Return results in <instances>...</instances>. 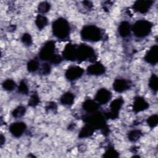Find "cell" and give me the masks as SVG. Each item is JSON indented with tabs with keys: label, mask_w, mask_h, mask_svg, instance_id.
Returning a JSON list of instances; mask_svg holds the SVG:
<instances>
[{
	"label": "cell",
	"mask_w": 158,
	"mask_h": 158,
	"mask_svg": "<svg viewBox=\"0 0 158 158\" xmlns=\"http://www.w3.org/2000/svg\"><path fill=\"white\" fill-rule=\"evenodd\" d=\"M5 143V138L2 135H1V144L2 145Z\"/></svg>",
	"instance_id": "d590c367"
},
{
	"label": "cell",
	"mask_w": 158,
	"mask_h": 158,
	"mask_svg": "<svg viewBox=\"0 0 158 158\" xmlns=\"http://www.w3.org/2000/svg\"><path fill=\"white\" fill-rule=\"evenodd\" d=\"M41 70V73L43 75H48L49 73H50L51 70V65L48 63L43 64Z\"/></svg>",
	"instance_id": "d6a6232c"
},
{
	"label": "cell",
	"mask_w": 158,
	"mask_h": 158,
	"mask_svg": "<svg viewBox=\"0 0 158 158\" xmlns=\"http://www.w3.org/2000/svg\"><path fill=\"white\" fill-rule=\"evenodd\" d=\"M48 22V19L45 16L43 15H38L36 18L35 23L38 29L41 30L47 25Z\"/></svg>",
	"instance_id": "44dd1931"
},
{
	"label": "cell",
	"mask_w": 158,
	"mask_h": 158,
	"mask_svg": "<svg viewBox=\"0 0 158 158\" xmlns=\"http://www.w3.org/2000/svg\"><path fill=\"white\" fill-rule=\"evenodd\" d=\"M145 60L151 64H156L158 61V46L154 45L151 48L144 57Z\"/></svg>",
	"instance_id": "4fadbf2b"
},
{
	"label": "cell",
	"mask_w": 158,
	"mask_h": 158,
	"mask_svg": "<svg viewBox=\"0 0 158 158\" xmlns=\"http://www.w3.org/2000/svg\"><path fill=\"white\" fill-rule=\"evenodd\" d=\"M83 109L89 114L96 112L99 108V104L93 100H86L83 104Z\"/></svg>",
	"instance_id": "e0dca14e"
},
{
	"label": "cell",
	"mask_w": 158,
	"mask_h": 158,
	"mask_svg": "<svg viewBox=\"0 0 158 158\" xmlns=\"http://www.w3.org/2000/svg\"><path fill=\"white\" fill-rule=\"evenodd\" d=\"M47 109H49V110H53V109H56V103H54V102H50L48 104V106L47 107Z\"/></svg>",
	"instance_id": "836d02e7"
},
{
	"label": "cell",
	"mask_w": 158,
	"mask_h": 158,
	"mask_svg": "<svg viewBox=\"0 0 158 158\" xmlns=\"http://www.w3.org/2000/svg\"><path fill=\"white\" fill-rule=\"evenodd\" d=\"M149 87L155 92L157 91L158 88V79L157 77L155 74H152L149 80Z\"/></svg>",
	"instance_id": "cb8c5ba5"
},
{
	"label": "cell",
	"mask_w": 158,
	"mask_h": 158,
	"mask_svg": "<svg viewBox=\"0 0 158 158\" xmlns=\"http://www.w3.org/2000/svg\"><path fill=\"white\" fill-rule=\"evenodd\" d=\"M147 123L148 125L151 127V128H154L155 127L158 123V116L156 114L152 115L151 116H150L148 119H147Z\"/></svg>",
	"instance_id": "83f0119b"
},
{
	"label": "cell",
	"mask_w": 158,
	"mask_h": 158,
	"mask_svg": "<svg viewBox=\"0 0 158 158\" xmlns=\"http://www.w3.org/2000/svg\"><path fill=\"white\" fill-rule=\"evenodd\" d=\"M152 25L151 22L145 20H139L131 27V30L134 35L138 38H144L148 36L152 29Z\"/></svg>",
	"instance_id": "5b68a950"
},
{
	"label": "cell",
	"mask_w": 158,
	"mask_h": 158,
	"mask_svg": "<svg viewBox=\"0 0 158 158\" xmlns=\"http://www.w3.org/2000/svg\"><path fill=\"white\" fill-rule=\"evenodd\" d=\"M52 28L54 35L61 40L67 38L70 33L69 23L64 18H59L54 21Z\"/></svg>",
	"instance_id": "7a4b0ae2"
},
{
	"label": "cell",
	"mask_w": 158,
	"mask_h": 158,
	"mask_svg": "<svg viewBox=\"0 0 158 158\" xmlns=\"http://www.w3.org/2000/svg\"><path fill=\"white\" fill-rule=\"evenodd\" d=\"M131 31V26L129 22L127 21H123L120 23L118 27V33L122 37H127L130 35Z\"/></svg>",
	"instance_id": "ac0fdd59"
},
{
	"label": "cell",
	"mask_w": 158,
	"mask_h": 158,
	"mask_svg": "<svg viewBox=\"0 0 158 158\" xmlns=\"http://www.w3.org/2000/svg\"><path fill=\"white\" fill-rule=\"evenodd\" d=\"M74 95L70 92H67L60 97V102L65 106H70L74 102Z\"/></svg>",
	"instance_id": "d6986e66"
},
{
	"label": "cell",
	"mask_w": 158,
	"mask_h": 158,
	"mask_svg": "<svg viewBox=\"0 0 158 158\" xmlns=\"http://www.w3.org/2000/svg\"><path fill=\"white\" fill-rule=\"evenodd\" d=\"M39 67V62L36 59H31L27 64V69L30 72H34L36 71Z\"/></svg>",
	"instance_id": "603a6c76"
},
{
	"label": "cell",
	"mask_w": 158,
	"mask_h": 158,
	"mask_svg": "<svg viewBox=\"0 0 158 158\" xmlns=\"http://www.w3.org/2000/svg\"><path fill=\"white\" fill-rule=\"evenodd\" d=\"M18 91L19 93L23 94H27L28 93V86L24 81H22L20 83V84L18 86Z\"/></svg>",
	"instance_id": "4dcf8cb0"
},
{
	"label": "cell",
	"mask_w": 158,
	"mask_h": 158,
	"mask_svg": "<svg viewBox=\"0 0 158 158\" xmlns=\"http://www.w3.org/2000/svg\"><path fill=\"white\" fill-rule=\"evenodd\" d=\"M123 104V100L122 98L114 99L110 104V110L105 114L107 118L115 119L118 117V112Z\"/></svg>",
	"instance_id": "52a82bcc"
},
{
	"label": "cell",
	"mask_w": 158,
	"mask_h": 158,
	"mask_svg": "<svg viewBox=\"0 0 158 158\" xmlns=\"http://www.w3.org/2000/svg\"><path fill=\"white\" fill-rule=\"evenodd\" d=\"M26 112V109L23 106H18L17 107L12 113V115H13L14 117L15 118H19L22 117Z\"/></svg>",
	"instance_id": "484cf974"
},
{
	"label": "cell",
	"mask_w": 158,
	"mask_h": 158,
	"mask_svg": "<svg viewBox=\"0 0 158 158\" xmlns=\"http://www.w3.org/2000/svg\"><path fill=\"white\" fill-rule=\"evenodd\" d=\"M55 42L49 41L46 42L41 49L39 56L44 60H48L51 63L57 64L61 62L62 58L55 53Z\"/></svg>",
	"instance_id": "6da1fadb"
},
{
	"label": "cell",
	"mask_w": 158,
	"mask_h": 158,
	"mask_svg": "<svg viewBox=\"0 0 158 158\" xmlns=\"http://www.w3.org/2000/svg\"><path fill=\"white\" fill-rule=\"evenodd\" d=\"M104 157H118V153L113 148H108L107 150L105 152L104 154L103 155Z\"/></svg>",
	"instance_id": "f1b7e54d"
},
{
	"label": "cell",
	"mask_w": 158,
	"mask_h": 158,
	"mask_svg": "<svg viewBox=\"0 0 158 158\" xmlns=\"http://www.w3.org/2000/svg\"><path fill=\"white\" fill-rule=\"evenodd\" d=\"M104 66L100 62H95L89 65L87 69V72L89 75H100L105 72Z\"/></svg>",
	"instance_id": "2e32d148"
},
{
	"label": "cell",
	"mask_w": 158,
	"mask_h": 158,
	"mask_svg": "<svg viewBox=\"0 0 158 158\" xmlns=\"http://www.w3.org/2000/svg\"><path fill=\"white\" fill-rule=\"evenodd\" d=\"M130 84L129 81L123 78L116 79L113 83L114 89L118 93L123 92L130 88Z\"/></svg>",
	"instance_id": "5bb4252c"
},
{
	"label": "cell",
	"mask_w": 158,
	"mask_h": 158,
	"mask_svg": "<svg viewBox=\"0 0 158 158\" xmlns=\"http://www.w3.org/2000/svg\"><path fill=\"white\" fill-rule=\"evenodd\" d=\"M77 46L72 44H68L64 48L62 52V56L64 59L68 60H77Z\"/></svg>",
	"instance_id": "9c48e42d"
},
{
	"label": "cell",
	"mask_w": 158,
	"mask_h": 158,
	"mask_svg": "<svg viewBox=\"0 0 158 158\" xmlns=\"http://www.w3.org/2000/svg\"><path fill=\"white\" fill-rule=\"evenodd\" d=\"M84 70L79 66H71L65 72V75L67 79L70 81H73L80 78Z\"/></svg>",
	"instance_id": "ba28073f"
},
{
	"label": "cell",
	"mask_w": 158,
	"mask_h": 158,
	"mask_svg": "<svg viewBox=\"0 0 158 158\" xmlns=\"http://www.w3.org/2000/svg\"><path fill=\"white\" fill-rule=\"evenodd\" d=\"M84 120L86 124L92 127L94 130L101 129L102 130L103 133H107L109 132L108 128L106 125L105 118L101 114L96 112L92 113L91 115L86 117Z\"/></svg>",
	"instance_id": "3957f363"
},
{
	"label": "cell",
	"mask_w": 158,
	"mask_h": 158,
	"mask_svg": "<svg viewBox=\"0 0 158 158\" xmlns=\"http://www.w3.org/2000/svg\"><path fill=\"white\" fill-rule=\"evenodd\" d=\"M39 102H40V99H39L38 95L34 93L31 96L30 99H29L28 105L31 107H35L38 104Z\"/></svg>",
	"instance_id": "1f68e13d"
},
{
	"label": "cell",
	"mask_w": 158,
	"mask_h": 158,
	"mask_svg": "<svg viewBox=\"0 0 158 158\" xmlns=\"http://www.w3.org/2000/svg\"><path fill=\"white\" fill-rule=\"evenodd\" d=\"M21 40L22 43L27 46H30L32 43V38L29 33H24L21 38Z\"/></svg>",
	"instance_id": "f546056e"
},
{
	"label": "cell",
	"mask_w": 158,
	"mask_h": 158,
	"mask_svg": "<svg viewBox=\"0 0 158 158\" xmlns=\"http://www.w3.org/2000/svg\"><path fill=\"white\" fill-rule=\"evenodd\" d=\"M152 1L140 0L137 1L133 5L134 9L140 13H145L149 10L152 4Z\"/></svg>",
	"instance_id": "7c38bea8"
},
{
	"label": "cell",
	"mask_w": 158,
	"mask_h": 158,
	"mask_svg": "<svg viewBox=\"0 0 158 158\" xmlns=\"http://www.w3.org/2000/svg\"><path fill=\"white\" fill-rule=\"evenodd\" d=\"M94 131V129L90 125L86 124L82 129L81 130L79 133L80 138H86L90 136L93 135V133Z\"/></svg>",
	"instance_id": "ffe728a7"
},
{
	"label": "cell",
	"mask_w": 158,
	"mask_h": 158,
	"mask_svg": "<svg viewBox=\"0 0 158 158\" xmlns=\"http://www.w3.org/2000/svg\"><path fill=\"white\" fill-rule=\"evenodd\" d=\"M149 107V103L141 97H137L135 99L133 105V109L135 112H139L147 109Z\"/></svg>",
	"instance_id": "9a60e30c"
},
{
	"label": "cell",
	"mask_w": 158,
	"mask_h": 158,
	"mask_svg": "<svg viewBox=\"0 0 158 158\" xmlns=\"http://www.w3.org/2000/svg\"><path fill=\"white\" fill-rule=\"evenodd\" d=\"M81 36L85 41L96 42L102 38L101 30L95 25H89L85 26L81 31Z\"/></svg>",
	"instance_id": "277c9868"
},
{
	"label": "cell",
	"mask_w": 158,
	"mask_h": 158,
	"mask_svg": "<svg viewBox=\"0 0 158 158\" xmlns=\"http://www.w3.org/2000/svg\"><path fill=\"white\" fill-rule=\"evenodd\" d=\"M111 93L106 88H101L98 91L95 96V101L99 104H105L111 99Z\"/></svg>",
	"instance_id": "30bf717a"
},
{
	"label": "cell",
	"mask_w": 158,
	"mask_h": 158,
	"mask_svg": "<svg viewBox=\"0 0 158 158\" xmlns=\"http://www.w3.org/2000/svg\"><path fill=\"white\" fill-rule=\"evenodd\" d=\"M50 4L47 2H41L38 6V10L41 14H45L50 9Z\"/></svg>",
	"instance_id": "4316f807"
},
{
	"label": "cell",
	"mask_w": 158,
	"mask_h": 158,
	"mask_svg": "<svg viewBox=\"0 0 158 158\" xmlns=\"http://www.w3.org/2000/svg\"><path fill=\"white\" fill-rule=\"evenodd\" d=\"M26 129V125L22 122L13 123L9 127V131L15 137H20L22 135Z\"/></svg>",
	"instance_id": "8fae6325"
},
{
	"label": "cell",
	"mask_w": 158,
	"mask_h": 158,
	"mask_svg": "<svg viewBox=\"0 0 158 158\" xmlns=\"http://www.w3.org/2000/svg\"><path fill=\"white\" fill-rule=\"evenodd\" d=\"M83 4L87 7L88 8H91L93 7V4L91 1H85L83 2Z\"/></svg>",
	"instance_id": "e575fe53"
},
{
	"label": "cell",
	"mask_w": 158,
	"mask_h": 158,
	"mask_svg": "<svg viewBox=\"0 0 158 158\" xmlns=\"http://www.w3.org/2000/svg\"><path fill=\"white\" fill-rule=\"evenodd\" d=\"M94 59H95L94 51L91 47L83 44L77 46L76 60L81 62L88 59L91 61H94Z\"/></svg>",
	"instance_id": "8992f818"
},
{
	"label": "cell",
	"mask_w": 158,
	"mask_h": 158,
	"mask_svg": "<svg viewBox=\"0 0 158 158\" xmlns=\"http://www.w3.org/2000/svg\"><path fill=\"white\" fill-rule=\"evenodd\" d=\"M15 82L10 79H7L2 83V87L6 91H12L15 88Z\"/></svg>",
	"instance_id": "d4e9b609"
},
{
	"label": "cell",
	"mask_w": 158,
	"mask_h": 158,
	"mask_svg": "<svg viewBox=\"0 0 158 158\" xmlns=\"http://www.w3.org/2000/svg\"><path fill=\"white\" fill-rule=\"evenodd\" d=\"M142 133L139 130H133L128 133V138L131 141H136L139 139Z\"/></svg>",
	"instance_id": "7402d4cb"
}]
</instances>
